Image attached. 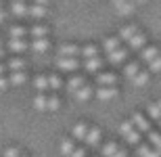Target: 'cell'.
I'll return each mask as SVG.
<instances>
[{
	"label": "cell",
	"instance_id": "6da1fadb",
	"mask_svg": "<svg viewBox=\"0 0 161 157\" xmlns=\"http://www.w3.org/2000/svg\"><path fill=\"white\" fill-rule=\"evenodd\" d=\"M117 36L121 38V42H124L130 50H138V53L149 44L147 42V34H144L138 25H124Z\"/></svg>",
	"mask_w": 161,
	"mask_h": 157
},
{
	"label": "cell",
	"instance_id": "7a4b0ae2",
	"mask_svg": "<svg viewBox=\"0 0 161 157\" xmlns=\"http://www.w3.org/2000/svg\"><path fill=\"white\" fill-rule=\"evenodd\" d=\"M119 134L124 136V140L128 143V145H132V147H138V145H140V136H142V132H140V130H136V128H134V124H132L130 120H128V121H121V124H119Z\"/></svg>",
	"mask_w": 161,
	"mask_h": 157
},
{
	"label": "cell",
	"instance_id": "3957f363",
	"mask_svg": "<svg viewBox=\"0 0 161 157\" xmlns=\"http://www.w3.org/2000/svg\"><path fill=\"white\" fill-rule=\"evenodd\" d=\"M57 69L61 73H75L80 69V59H75V57H57Z\"/></svg>",
	"mask_w": 161,
	"mask_h": 157
},
{
	"label": "cell",
	"instance_id": "277c9868",
	"mask_svg": "<svg viewBox=\"0 0 161 157\" xmlns=\"http://www.w3.org/2000/svg\"><path fill=\"white\" fill-rule=\"evenodd\" d=\"M136 2L134 0H113V8L119 17H130L132 13L136 11Z\"/></svg>",
	"mask_w": 161,
	"mask_h": 157
},
{
	"label": "cell",
	"instance_id": "5b68a950",
	"mask_svg": "<svg viewBox=\"0 0 161 157\" xmlns=\"http://www.w3.org/2000/svg\"><path fill=\"white\" fill-rule=\"evenodd\" d=\"M6 48L13 54H23L30 48V42H27V38H8L6 40Z\"/></svg>",
	"mask_w": 161,
	"mask_h": 157
},
{
	"label": "cell",
	"instance_id": "8992f818",
	"mask_svg": "<svg viewBox=\"0 0 161 157\" xmlns=\"http://www.w3.org/2000/svg\"><path fill=\"white\" fill-rule=\"evenodd\" d=\"M128 54H130V48H128V46H121V48L113 50V53L105 54V59H107L111 65H124L125 61H128Z\"/></svg>",
	"mask_w": 161,
	"mask_h": 157
},
{
	"label": "cell",
	"instance_id": "52a82bcc",
	"mask_svg": "<svg viewBox=\"0 0 161 157\" xmlns=\"http://www.w3.org/2000/svg\"><path fill=\"white\" fill-rule=\"evenodd\" d=\"M117 94H119V88L117 86H98L94 90V97L98 101H113Z\"/></svg>",
	"mask_w": 161,
	"mask_h": 157
},
{
	"label": "cell",
	"instance_id": "ba28073f",
	"mask_svg": "<svg viewBox=\"0 0 161 157\" xmlns=\"http://www.w3.org/2000/svg\"><path fill=\"white\" fill-rule=\"evenodd\" d=\"M159 54H161V48L157 46V44H147V46L140 50V63L149 65L151 61H155Z\"/></svg>",
	"mask_w": 161,
	"mask_h": 157
},
{
	"label": "cell",
	"instance_id": "9c48e42d",
	"mask_svg": "<svg viewBox=\"0 0 161 157\" xmlns=\"http://www.w3.org/2000/svg\"><path fill=\"white\" fill-rule=\"evenodd\" d=\"M80 50H82V46H78L75 42H63L57 48V57H75V59H80Z\"/></svg>",
	"mask_w": 161,
	"mask_h": 157
},
{
	"label": "cell",
	"instance_id": "30bf717a",
	"mask_svg": "<svg viewBox=\"0 0 161 157\" xmlns=\"http://www.w3.org/2000/svg\"><path fill=\"white\" fill-rule=\"evenodd\" d=\"M130 121L134 124V128H136V130H140L142 134H149L151 132V120L144 113H134L130 117Z\"/></svg>",
	"mask_w": 161,
	"mask_h": 157
},
{
	"label": "cell",
	"instance_id": "8fae6325",
	"mask_svg": "<svg viewBox=\"0 0 161 157\" xmlns=\"http://www.w3.org/2000/svg\"><path fill=\"white\" fill-rule=\"evenodd\" d=\"M88 84V82H86V78H84V76H80V73H71V76H69V78H67V82H65V88L69 92H78L80 88H82V86H86Z\"/></svg>",
	"mask_w": 161,
	"mask_h": 157
},
{
	"label": "cell",
	"instance_id": "7c38bea8",
	"mask_svg": "<svg viewBox=\"0 0 161 157\" xmlns=\"http://www.w3.org/2000/svg\"><path fill=\"white\" fill-rule=\"evenodd\" d=\"M119 78L113 71H98L96 73V86H117Z\"/></svg>",
	"mask_w": 161,
	"mask_h": 157
},
{
	"label": "cell",
	"instance_id": "4fadbf2b",
	"mask_svg": "<svg viewBox=\"0 0 161 157\" xmlns=\"http://www.w3.org/2000/svg\"><path fill=\"white\" fill-rule=\"evenodd\" d=\"M30 50H34L36 54H44L50 50V38H34L30 42Z\"/></svg>",
	"mask_w": 161,
	"mask_h": 157
},
{
	"label": "cell",
	"instance_id": "5bb4252c",
	"mask_svg": "<svg viewBox=\"0 0 161 157\" xmlns=\"http://www.w3.org/2000/svg\"><path fill=\"white\" fill-rule=\"evenodd\" d=\"M140 69H142V63H140V61H130V59H128L124 63V76L130 80V82L140 73Z\"/></svg>",
	"mask_w": 161,
	"mask_h": 157
},
{
	"label": "cell",
	"instance_id": "9a60e30c",
	"mask_svg": "<svg viewBox=\"0 0 161 157\" xmlns=\"http://www.w3.org/2000/svg\"><path fill=\"white\" fill-rule=\"evenodd\" d=\"M8 11H11L13 17L23 19V17H27V15H30V4H27V2H11Z\"/></svg>",
	"mask_w": 161,
	"mask_h": 157
},
{
	"label": "cell",
	"instance_id": "2e32d148",
	"mask_svg": "<svg viewBox=\"0 0 161 157\" xmlns=\"http://www.w3.org/2000/svg\"><path fill=\"white\" fill-rule=\"evenodd\" d=\"M103 65H105V59L103 57H94V59H86L84 61V69L88 73H98V71H103Z\"/></svg>",
	"mask_w": 161,
	"mask_h": 157
},
{
	"label": "cell",
	"instance_id": "e0dca14e",
	"mask_svg": "<svg viewBox=\"0 0 161 157\" xmlns=\"http://www.w3.org/2000/svg\"><path fill=\"white\" fill-rule=\"evenodd\" d=\"M88 132H90V126H88V124H86V121H78V124L73 126V130H71V138L84 143V140H86V136H88Z\"/></svg>",
	"mask_w": 161,
	"mask_h": 157
},
{
	"label": "cell",
	"instance_id": "ac0fdd59",
	"mask_svg": "<svg viewBox=\"0 0 161 157\" xmlns=\"http://www.w3.org/2000/svg\"><path fill=\"white\" fill-rule=\"evenodd\" d=\"M94 57H101V48H98L96 44H92V42L84 44L82 50H80V59L86 61V59H94Z\"/></svg>",
	"mask_w": 161,
	"mask_h": 157
},
{
	"label": "cell",
	"instance_id": "d6986e66",
	"mask_svg": "<svg viewBox=\"0 0 161 157\" xmlns=\"http://www.w3.org/2000/svg\"><path fill=\"white\" fill-rule=\"evenodd\" d=\"M121 46H124V42H121L119 36H109V38H105V40H103V50H105V54L113 53V50L121 48Z\"/></svg>",
	"mask_w": 161,
	"mask_h": 157
},
{
	"label": "cell",
	"instance_id": "ffe728a7",
	"mask_svg": "<svg viewBox=\"0 0 161 157\" xmlns=\"http://www.w3.org/2000/svg\"><path fill=\"white\" fill-rule=\"evenodd\" d=\"M6 67H8V71H23L25 67H27V61L21 54H13L11 59L6 61Z\"/></svg>",
	"mask_w": 161,
	"mask_h": 157
},
{
	"label": "cell",
	"instance_id": "44dd1931",
	"mask_svg": "<svg viewBox=\"0 0 161 157\" xmlns=\"http://www.w3.org/2000/svg\"><path fill=\"white\" fill-rule=\"evenodd\" d=\"M101 140H103V132H101V128H96V126H90V132L88 136H86V145L88 147H98L101 145Z\"/></svg>",
	"mask_w": 161,
	"mask_h": 157
},
{
	"label": "cell",
	"instance_id": "7402d4cb",
	"mask_svg": "<svg viewBox=\"0 0 161 157\" xmlns=\"http://www.w3.org/2000/svg\"><path fill=\"white\" fill-rule=\"evenodd\" d=\"M71 97L75 98V101H80V103H84V101H90V98L94 97V88H92L90 84H86V86H82L78 92H73Z\"/></svg>",
	"mask_w": 161,
	"mask_h": 157
},
{
	"label": "cell",
	"instance_id": "603a6c76",
	"mask_svg": "<svg viewBox=\"0 0 161 157\" xmlns=\"http://www.w3.org/2000/svg\"><path fill=\"white\" fill-rule=\"evenodd\" d=\"M34 88L38 92H50V82H48V73H40L34 78Z\"/></svg>",
	"mask_w": 161,
	"mask_h": 157
},
{
	"label": "cell",
	"instance_id": "cb8c5ba5",
	"mask_svg": "<svg viewBox=\"0 0 161 157\" xmlns=\"http://www.w3.org/2000/svg\"><path fill=\"white\" fill-rule=\"evenodd\" d=\"M75 138H71V136H69V138H61V155L63 157H71V153L75 151Z\"/></svg>",
	"mask_w": 161,
	"mask_h": 157
},
{
	"label": "cell",
	"instance_id": "d4e9b609",
	"mask_svg": "<svg viewBox=\"0 0 161 157\" xmlns=\"http://www.w3.org/2000/svg\"><path fill=\"white\" fill-rule=\"evenodd\" d=\"M27 82V71H8V84L11 86H23Z\"/></svg>",
	"mask_w": 161,
	"mask_h": 157
},
{
	"label": "cell",
	"instance_id": "484cf974",
	"mask_svg": "<svg viewBox=\"0 0 161 157\" xmlns=\"http://www.w3.org/2000/svg\"><path fill=\"white\" fill-rule=\"evenodd\" d=\"M48 34H50V27L46 23H36V25H31V30H30L31 40L34 38H48Z\"/></svg>",
	"mask_w": 161,
	"mask_h": 157
},
{
	"label": "cell",
	"instance_id": "4316f807",
	"mask_svg": "<svg viewBox=\"0 0 161 157\" xmlns=\"http://www.w3.org/2000/svg\"><path fill=\"white\" fill-rule=\"evenodd\" d=\"M138 157H161V151H157L155 147L149 145V143H147V145L140 143V145H138Z\"/></svg>",
	"mask_w": 161,
	"mask_h": 157
},
{
	"label": "cell",
	"instance_id": "83f0119b",
	"mask_svg": "<svg viewBox=\"0 0 161 157\" xmlns=\"http://www.w3.org/2000/svg\"><path fill=\"white\" fill-rule=\"evenodd\" d=\"M30 36V30L21 23H15L8 27V38H27Z\"/></svg>",
	"mask_w": 161,
	"mask_h": 157
},
{
	"label": "cell",
	"instance_id": "f1b7e54d",
	"mask_svg": "<svg viewBox=\"0 0 161 157\" xmlns=\"http://www.w3.org/2000/svg\"><path fill=\"white\" fill-rule=\"evenodd\" d=\"M48 15V6H42V4H30V17L31 19H44Z\"/></svg>",
	"mask_w": 161,
	"mask_h": 157
},
{
	"label": "cell",
	"instance_id": "f546056e",
	"mask_svg": "<svg viewBox=\"0 0 161 157\" xmlns=\"http://www.w3.org/2000/svg\"><path fill=\"white\" fill-rule=\"evenodd\" d=\"M34 107L38 111H48V92H38L34 97Z\"/></svg>",
	"mask_w": 161,
	"mask_h": 157
},
{
	"label": "cell",
	"instance_id": "4dcf8cb0",
	"mask_svg": "<svg viewBox=\"0 0 161 157\" xmlns=\"http://www.w3.org/2000/svg\"><path fill=\"white\" fill-rule=\"evenodd\" d=\"M48 82H50V92H59L61 88L65 86L61 73H48Z\"/></svg>",
	"mask_w": 161,
	"mask_h": 157
},
{
	"label": "cell",
	"instance_id": "1f68e13d",
	"mask_svg": "<svg viewBox=\"0 0 161 157\" xmlns=\"http://www.w3.org/2000/svg\"><path fill=\"white\" fill-rule=\"evenodd\" d=\"M149 80H151V71H149V69H140V73L132 80V84H134V86H147V84H149Z\"/></svg>",
	"mask_w": 161,
	"mask_h": 157
},
{
	"label": "cell",
	"instance_id": "d6a6232c",
	"mask_svg": "<svg viewBox=\"0 0 161 157\" xmlns=\"http://www.w3.org/2000/svg\"><path fill=\"white\" fill-rule=\"evenodd\" d=\"M119 149V145L117 143H113V140H109V143H105V145L101 147V157H113V153Z\"/></svg>",
	"mask_w": 161,
	"mask_h": 157
},
{
	"label": "cell",
	"instance_id": "836d02e7",
	"mask_svg": "<svg viewBox=\"0 0 161 157\" xmlns=\"http://www.w3.org/2000/svg\"><path fill=\"white\" fill-rule=\"evenodd\" d=\"M147 115H149V120L153 121H161V109L157 103H151L149 107H147Z\"/></svg>",
	"mask_w": 161,
	"mask_h": 157
},
{
	"label": "cell",
	"instance_id": "e575fe53",
	"mask_svg": "<svg viewBox=\"0 0 161 157\" xmlns=\"http://www.w3.org/2000/svg\"><path fill=\"white\" fill-rule=\"evenodd\" d=\"M61 107V98L57 92H48V111H57Z\"/></svg>",
	"mask_w": 161,
	"mask_h": 157
},
{
	"label": "cell",
	"instance_id": "d590c367",
	"mask_svg": "<svg viewBox=\"0 0 161 157\" xmlns=\"http://www.w3.org/2000/svg\"><path fill=\"white\" fill-rule=\"evenodd\" d=\"M149 145H153L157 151H161V132L151 130V132H149Z\"/></svg>",
	"mask_w": 161,
	"mask_h": 157
},
{
	"label": "cell",
	"instance_id": "8d00e7d4",
	"mask_svg": "<svg viewBox=\"0 0 161 157\" xmlns=\"http://www.w3.org/2000/svg\"><path fill=\"white\" fill-rule=\"evenodd\" d=\"M147 67H149V71H151V73H161V54L157 57L155 61H151Z\"/></svg>",
	"mask_w": 161,
	"mask_h": 157
},
{
	"label": "cell",
	"instance_id": "74e56055",
	"mask_svg": "<svg viewBox=\"0 0 161 157\" xmlns=\"http://www.w3.org/2000/svg\"><path fill=\"white\" fill-rule=\"evenodd\" d=\"M23 153H21V149H17V147H8V149H4V157H21Z\"/></svg>",
	"mask_w": 161,
	"mask_h": 157
},
{
	"label": "cell",
	"instance_id": "f35d334b",
	"mask_svg": "<svg viewBox=\"0 0 161 157\" xmlns=\"http://www.w3.org/2000/svg\"><path fill=\"white\" fill-rule=\"evenodd\" d=\"M71 157H88V151L84 147H75V151L71 153Z\"/></svg>",
	"mask_w": 161,
	"mask_h": 157
},
{
	"label": "cell",
	"instance_id": "ab89813d",
	"mask_svg": "<svg viewBox=\"0 0 161 157\" xmlns=\"http://www.w3.org/2000/svg\"><path fill=\"white\" fill-rule=\"evenodd\" d=\"M6 88H11V84H8V76H0V90H6Z\"/></svg>",
	"mask_w": 161,
	"mask_h": 157
},
{
	"label": "cell",
	"instance_id": "60d3db41",
	"mask_svg": "<svg viewBox=\"0 0 161 157\" xmlns=\"http://www.w3.org/2000/svg\"><path fill=\"white\" fill-rule=\"evenodd\" d=\"M6 71H8V67H6V61H4V63L0 61V76H6Z\"/></svg>",
	"mask_w": 161,
	"mask_h": 157
},
{
	"label": "cell",
	"instance_id": "b9f144b4",
	"mask_svg": "<svg viewBox=\"0 0 161 157\" xmlns=\"http://www.w3.org/2000/svg\"><path fill=\"white\" fill-rule=\"evenodd\" d=\"M113 157H128V153H125L124 149H121V147H119V149H117V151L113 153Z\"/></svg>",
	"mask_w": 161,
	"mask_h": 157
},
{
	"label": "cell",
	"instance_id": "7bdbcfd3",
	"mask_svg": "<svg viewBox=\"0 0 161 157\" xmlns=\"http://www.w3.org/2000/svg\"><path fill=\"white\" fill-rule=\"evenodd\" d=\"M34 4H42V6H48L50 4V0H31Z\"/></svg>",
	"mask_w": 161,
	"mask_h": 157
},
{
	"label": "cell",
	"instance_id": "ee69618b",
	"mask_svg": "<svg viewBox=\"0 0 161 157\" xmlns=\"http://www.w3.org/2000/svg\"><path fill=\"white\" fill-rule=\"evenodd\" d=\"M4 19H6V11H4V8H0V23H2Z\"/></svg>",
	"mask_w": 161,
	"mask_h": 157
},
{
	"label": "cell",
	"instance_id": "f6af8a7d",
	"mask_svg": "<svg viewBox=\"0 0 161 157\" xmlns=\"http://www.w3.org/2000/svg\"><path fill=\"white\" fill-rule=\"evenodd\" d=\"M2 57H4V46L0 44V59H2Z\"/></svg>",
	"mask_w": 161,
	"mask_h": 157
},
{
	"label": "cell",
	"instance_id": "bcb514c9",
	"mask_svg": "<svg viewBox=\"0 0 161 157\" xmlns=\"http://www.w3.org/2000/svg\"><path fill=\"white\" fill-rule=\"evenodd\" d=\"M134 2H136V4H147L149 0H134Z\"/></svg>",
	"mask_w": 161,
	"mask_h": 157
},
{
	"label": "cell",
	"instance_id": "7dc6e473",
	"mask_svg": "<svg viewBox=\"0 0 161 157\" xmlns=\"http://www.w3.org/2000/svg\"><path fill=\"white\" fill-rule=\"evenodd\" d=\"M11 2H27V0H11Z\"/></svg>",
	"mask_w": 161,
	"mask_h": 157
},
{
	"label": "cell",
	"instance_id": "c3c4849f",
	"mask_svg": "<svg viewBox=\"0 0 161 157\" xmlns=\"http://www.w3.org/2000/svg\"><path fill=\"white\" fill-rule=\"evenodd\" d=\"M157 105H159V109H161V98H159V101H157Z\"/></svg>",
	"mask_w": 161,
	"mask_h": 157
},
{
	"label": "cell",
	"instance_id": "681fc988",
	"mask_svg": "<svg viewBox=\"0 0 161 157\" xmlns=\"http://www.w3.org/2000/svg\"><path fill=\"white\" fill-rule=\"evenodd\" d=\"M0 8H4V6H2V0H0Z\"/></svg>",
	"mask_w": 161,
	"mask_h": 157
},
{
	"label": "cell",
	"instance_id": "f907efd6",
	"mask_svg": "<svg viewBox=\"0 0 161 157\" xmlns=\"http://www.w3.org/2000/svg\"><path fill=\"white\" fill-rule=\"evenodd\" d=\"M21 157H27V155H21Z\"/></svg>",
	"mask_w": 161,
	"mask_h": 157
},
{
	"label": "cell",
	"instance_id": "816d5d0a",
	"mask_svg": "<svg viewBox=\"0 0 161 157\" xmlns=\"http://www.w3.org/2000/svg\"><path fill=\"white\" fill-rule=\"evenodd\" d=\"M159 128H161V121H159Z\"/></svg>",
	"mask_w": 161,
	"mask_h": 157
},
{
	"label": "cell",
	"instance_id": "f5cc1de1",
	"mask_svg": "<svg viewBox=\"0 0 161 157\" xmlns=\"http://www.w3.org/2000/svg\"><path fill=\"white\" fill-rule=\"evenodd\" d=\"M0 44H2V40H0Z\"/></svg>",
	"mask_w": 161,
	"mask_h": 157
}]
</instances>
